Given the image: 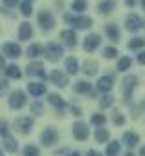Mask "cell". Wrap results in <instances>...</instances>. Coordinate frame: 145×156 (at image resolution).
<instances>
[{"instance_id": "8992f818", "label": "cell", "mask_w": 145, "mask_h": 156, "mask_svg": "<svg viewBox=\"0 0 145 156\" xmlns=\"http://www.w3.org/2000/svg\"><path fill=\"white\" fill-rule=\"evenodd\" d=\"M56 140H58V133H56L53 127H47V129H44V133L40 134V142H42L45 147L53 145Z\"/></svg>"}, {"instance_id": "30bf717a", "label": "cell", "mask_w": 145, "mask_h": 156, "mask_svg": "<svg viewBox=\"0 0 145 156\" xmlns=\"http://www.w3.org/2000/svg\"><path fill=\"white\" fill-rule=\"evenodd\" d=\"M4 55L5 56H9V58H18L20 55H22V47L18 45V44H15V42H7V44H4Z\"/></svg>"}, {"instance_id": "484cf974", "label": "cell", "mask_w": 145, "mask_h": 156, "mask_svg": "<svg viewBox=\"0 0 145 156\" xmlns=\"http://www.w3.org/2000/svg\"><path fill=\"white\" fill-rule=\"evenodd\" d=\"M71 9L74 13H83L87 9V0H72Z\"/></svg>"}, {"instance_id": "2e32d148", "label": "cell", "mask_w": 145, "mask_h": 156, "mask_svg": "<svg viewBox=\"0 0 145 156\" xmlns=\"http://www.w3.org/2000/svg\"><path fill=\"white\" fill-rule=\"evenodd\" d=\"M60 38H62V42H64L65 45L74 47V45H76V40H78V37H76V33H74L72 29H67V31H64V33L60 35Z\"/></svg>"}, {"instance_id": "4fadbf2b", "label": "cell", "mask_w": 145, "mask_h": 156, "mask_svg": "<svg viewBox=\"0 0 145 156\" xmlns=\"http://www.w3.org/2000/svg\"><path fill=\"white\" fill-rule=\"evenodd\" d=\"M49 78H51V82H53V83H56L58 87H65V85L69 83L67 75H65V73H62V71H58V69H56V71H53Z\"/></svg>"}, {"instance_id": "3957f363", "label": "cell", "mask_w": 145, "mask_h": 156, "mask_svg": "<svg viewBox=\"0 0 145 156\" xmlns=\"http://www.w3.org/2000/svg\"><path fill=\"white\" fill-rule=\"evenodd\" d=\"M67 22L76 29H87L93 26V18L89 16H67Z\"/></svg>"}, {"instance_id": "ffe728a7", "label": "cell", "mask_w": 145, "mask_h": 156, "mask_svg": "<svg viewBox=\"0 0 145 156\" xmlns=\"http://www.w3.org/2000/svg\"><path fill=\"white\" fill-rule=\"evenodd\" d=\"M105 33H107V37L112 40V42L120 40V29H118V26H114V24H107V26H105Z\"/></svg>"}, {"instance_id": "7bdbcfd3", "label": "cell", "mask_w": 145, "mask_h": 156, "mask_svg": "<svg viewBox=\"0 0 145 156\" xmlns=\"http://www.w3.org/2000/svg\"><path fill=\"white\" fill-rule=\"evenodd\" d=\"M71 113L74 115V116H80V109H78L76 105H71Z\"/></svg>"}, {"instance_id": "bcb514c9", "label": "cell", "mask_w": 145, "mask_h": 156, "mask_svg": "<svg viewBox=\"0 0 145 156\" xmlns=\"http://www.w3.org/2000/svg\"><path fill=\"white\" fill-rule=\"evenodd\" d=\"M67 156H80V153H78V151H72V153H69Z\"/></svg>"}, {"instance_id": "6da1fadb", "label": "cell", "mask_w": 145, "mask_h": 156, "mask_svg": "<svg viewBox=\"0 0 145 156\" xmlns=\"http://www.w3.org/2000/svg\"><path fill=\"white\" fill-rule=\"evenodd\" d=\"M44 55L49 62H58L64 56V47L56 42H49V44L44 45Z\"/></svg>"}, {"instance_id": "603a6c76", "label": "cell", "mask_w": 145, "mask_h": 156, "mask_svg": "<svg viewBox=\"0 0 145 156\" xmlns=\"http://www.w3.org/2000/svg\"><path fill=\"white\" fill-rule=\"evenodd\" d=\"M4 149H5V151H9V153H15V151L18 149L16 140H15L13 136H4Z\"/></svg>"}, {"instance_id": "8fae6325", "label": "cell", "mask_w": 145, "mask_h": 156, "mask_svg": "<svg viewBox=\"0 0 145 156\" xmlns=\"http://www.w3.org/2000/svg\"><path fill=\"white\" fill-rule=\"evenodd\" d=\"M100 42H102V37L96 35V33H93V35L85 37V40H83V49L91 53V51H94V49L100 45Z\"/></svg>"}, {"instance_id": "5b68a950", "label": "cell", "mask_w": 145, "mask_h": 156, "mask_svg": "<svg viewBox=\"0 0 145 156\" xmlns=\"http://www.w3.org/2000/svg\"><path fill=\"white\" fill-rule=\"evenodd\" d=\"M26 105V94L22 91H13L9 94V107L11 109H20Z\"/></svg>"}, {"instance_id": "1f68e13d", "label": "cell", "mask_w": 145, "mask_h": 156, "mask_svg": "<svg viewBox=\"0 0 145 156\" xmlns=\"http://www.w3.org/2000/svg\"><path fill=\"white\" fill-rule=\"evenodd\" d=\"M94 136H96V142H107L109 140V131L100 127V129H96V134H94Z\"/></svg>"}, {"instance_id": "f35d334b", "label": "cell", "mask_w": 145, "mask_h": 156, "mask_svg": "<svg viewBox=\"0 0 145 156\" xmlns=\"http://www.w3.org/2000/svg\"><path fill=\"white\" fill-rule=\"evenodd\" d=\"M31 109H33V113H35V115H40V113H42V109H44V107H42V104H40V102H35V104H33V107H31Z\"/></svg>"}, {"instance_id": "f6af8a7d", "label": "cell", "mask_w": 145, "mask_h": 156, "mask_svg": "<svg viewBox=\"0 0 145 156\" xmlns=\"http://www.w3.org/2000/svg\"><path fill=\"white\" fill-rule=\"evenodd\" d=\"M125 4H127V5H129V7H133V5H134V4H136V0H125Z\"/></svg>"}, {"instance_id": "7dc6e473", "label": "cell", "mask_w": 145, "mask_h": 156, "mask_svg": "<svg viewBox=\"0 0 145 156\" xmlns=\"http://www.w3.org/2000/svg\"><path fill=\"white\" fill-rule=\"evenodd\" d=\"M140 156H145V145L142 147V149H140Z\"/></svg>"}, {"instance_id": "4316f807", "label": "cell", "mask_w": 145, "mask_h": 156, "mask_svg": "<svg viewBox=\"0 0 145 156\" xmlns=\"http://www.w3.org/2000/svg\"><path fill=\"white\" fill-rule=\"evenodd\" d=\"M120 149H122L120 142H111L107 145V156H118L120 154Z\"/></svg>"}, {"instance_id": "f1b7e54d", "label": "cell", "mask_w": 145, "mask_h": 156, "mask_svg": "<svg viewBox=\"0 0 145 156\" xmlns=\"http://www.w3.org/2000/svg\"><path fill=\"white\" fill-rule=\"evenodd\" d=\"M143 45H145V40L140 38V37H134L133 40H129V44H127L129 49H142Z\"/></svg>"}, {"instance_id": "cb8c5ba5", "label": "cell", "mask_w": 145, "mask_h": 156, "mask_svg": "<svg viewBox=\"0 0 145 156\" xmlns=\"http://www.w3.org/2000/svg\"><path fill=\"white\" fill-rule=\"evenodd\" d=\"M5 76L20 80V78H22V71H20V67H16V66H7V67H5Z\"/></svg>"}, {"instance_id": "b9f144b4", "label": "cell", "mask_w": 145, "mask_h": 156, "mask_svg": "<svg viewBox=\"0 0 145 156\" xmlns=\"http://www.w3.org/2000/svg\"><path fill=\"white\" fill-rule=\"evenodd\" d=\"M138 62H140L142 66H145V51H142V53L138 55Z\"/></svg>"}, {"instance_id": "ba28073f", "label": "cell", "mask_w": 145, "mask_h": 156, "mask_svg": "<svg viewBox=\"0 0 145 156\" xmlns=\"http://www.w3.org/2000/svg\"><path fill=\"white\" fill-rule=\"evenodd\" d=\"M27 75L45 80V66L42 62H31V64H27Z\"/></svg>"}, {"instance_id": "5bb4252c", "label": "cell", "mask_w": 145, "mask_h": 156, "mask_svg": "<svg viewBox=\"0 0 145 156\" xmlns=\"http://www.w3.org/2000/svg\"><path fill=\"white\" fill-rule=\"evenodd\" d=\"M112 85H114V78L112 76H102V78H98V82H96V87L102 93H109L112 89Z\"/></svg>"}, {"instance_id": "ab89813d", "label": "cell", "mask_w": 145, "mask_h": 156, "mask_svg": "<svg viewBox=\"0 0 145 156\" xmlns=\"http://www.w3.org/2000/svg\"><path fill=\"white\" fill-rule=\"evenodd\" d=\"M0 133H2V136H9V133H7V123H5V122L0 125Z\"/></svg>"}, {"instance_id": "f546056e", "label": "cell", "mask_w": 145, "mask_h": 156, "mask_svg": "<svg viewBox=\"0 0 145 156\" xmlns=\"http://www.w3.org/2000/svg\"><path fill=\"white\" fill-rule=\"evenodd\" d=\"M40 53H44V47H42V45H38V44H33V45H29V47H27V56H31V58L38 56Z\"/></svg>"}, {"instance_id": "7402d4cb", "label": "cell", "mask_w": 145, "mask_h": 156, "mask_svg": "<svg viewBox=\"0 0 145 156\" xmlns=\"http://www.w3.org/2000/svg\"><path fill=\"white\" fill-rule=\"evenodd\" d=\"M96 71H98V64H96L94 60H85V64H83V73L89 75V76H93V75H96Z\"/></svg>"}, {"instance_id": "c3c4849f", "label": "cell", "mask_w": 145, "mask_h": 156, "mask_svg": "<svg viewBox=\"0 0 145 156\" xmlns=\"http://www.w3.org/2000/svg\"><path fill=\"white\" fill-rule=\"evenodd\" d=\"M142 7H143V11H145V0H142Z\"/></svg>"}, {"instance_id": "8d00e7d4", "label": "cell", "mask_w": 145, "mask_h": 156, "mask_svg": "<svg viewBox=\"0 0 145 156\" xmlns=\"http://www.w3.org/2000/svg\"><path fill=\"white\" fill-rule=\"evenodd\" d=\"M24 156H40V151L36 149L35 145H27L24 149Z\"/></svg>"}, {"instance_id": "d6a6232c", "label": "cell", "mask_w": 145, "mask_h": 156, "mask_svg": "<svg viewBox=\"0 0 145 156\" xmlns=\"http://www.w3.org/2000/svg\"><path fill=\"white\" fill-rule=\"evenodd\" d=\"M20 13H22L24 16H31V13H33V5H31L29 0H26V2L20 5Z\"/></svg>"}, {"instance_id": "277c9868", "label": "cell", "mask_w": 145, "mask_h": 156, "mask_svg": "<svg viewBox=\"0 0 145 156\" xmlns=\"http://www.w3.org/2000/svg\"><path fill=\"white\" fill-rule=\"evenodd\" d=\"M38 24H40V27L44 31H49L55 26V18H53V15L49 11H40L38 13Z\"/></svg>"}, {"instance_id": "4dcf8cb0", "label": "cell", "mask_w": 145, "mask_h": 156, "mask_svg": "<svg viewBox=\"0 0 145 156\" xmlns=\"http://www.w3.org/2000/svg\"><path fill=\"white\" fill-rule=\"evenodd\" d=\"M131 64H133L131 56H123V58H120V62H118V71H127V69L131 67Z\"/></svg>"}, {"instance_id": "9a60e30c", "label": "cell", "mask_w": 145, "mask_h": 156, "mask_svg": "<svg viewBox=\"0 0 145 156\" xmlns=\"http://www.w3.org/2000/svg\"><path fill=\"white\" fill-rule=\"evenodd\" d=\"M31 37H33V27H31V24H29V22L20 24V27H18V38L20 40H29Z\"/></svg>"}, {"instance_id": "d6986e66", "label": "cell", "mask_w": 145, "mask_h": 156, "mask_svg": "<svg viewBox=\"0 0 145 156\" xmlns=\"http://www.w3.org/2000/svg\"><path fill=\"white\" fill-rule=\"evenodd\" d=\"M65 71H67L69 75H76V73L80 71V66H78V60H76L74 56H69V58L65 60Z\"/></svg>"}, {"instance_id": "d590c367", "label": "cell", "mask_w": 145, "mask_h": 156, "mask_svg": "<svg viewBox=\"0 0 145 156\" xmlns=\"http://www.w3.org/2000/svg\"><path fill=\"white\" fill-rule=\"evenodd\" d=\"M105 122H107V118L104 116V115H94V116L91 118V123H94V125H100V127H102Z\"/></svg>"}, {"instance_id": "e0dca14e", "label": "cell", "mask_w": 145, "mask_h": 156, "mask_svg": "<svg viewBox=\"0 0 145 156\" xmlns=\"http://www.w3.org/2000/svg\"><path fill=\"white\" fill-rule=\"evenodd\" d=\"M122 142H123L127 147H134V145H138L140 138H138V134H136V133H133V131H127V133H123V138H122Z\"/></svg>"}, {"instance_id": "9c48e42d", "label": "cell", "mask_w": 145, "mask_h": 156, "mask_svg": "<svg viewBox=\"0 0 145 156\" xmlns=\"http://www.w3.org/2000/svg\"><path fill=\"white\" fill-rule=\"evenodd\" d=\"M125 27H127V31L136 33L138 29H142V27H143V22L140 20V16H138V15H129V16L125 18Z\"/></svg>"}, {"instance_id": "836d02e7", "label": "cell", "mask_w": 145, "mask_h": 156, "mask_svg": "<svg viewBox=\"0 0 145 156\" xmlns=\"http://www.w3.org/2000/svg\"><path fill=\"white\" fill-rule=\"evenodd\" d=\"M112 100H114V98H112L111 94H104V96H102V100H100V107H102V109L111 107V105H112Z\"/></svg>"}, {"instance_id": "74e56055", "label": "cell", "mask_w": 145, "mask_h": 156, "mask_svg": "<svg viewBox=\"0 0 145 156\" xmlns=\"http://www.w3.org/2000/svg\"><path fill=\"white\" fill-rule=\"evenodd\" d=\"M112 122H114L116 125H123V123H125V118H123V115H122L120 111H114V115H112Z\"/></svg>"}, {"instance_id": "7c38bea8", "label": "cell", "mask_w": 145, "mask_h": 156, "mask_svg": "<svg viewBox=\"0 0 145 156\" xmlns=\"http://www.w3.org/2000/svg\"><path fill=\"white\" fill-rule=\"evenodd\" d=\"M15 127L22 133V134H27V133H31V127H33V120L29 116H22L18 118L16 122H15Z\"/></svg>"}, {"instance_id": "52a82bcc", "label": "cell", "mask_w": 145, "mask_h": 156, "mask_svg": "<svg viewBox=\"0 0 145 156\" xmlns=\"http://www.w3.org/2000/svg\"><path fill=\"white\" fill-rule=\"evenodd\" d=\"M72 136L76 140H87L89 138V129H87V123L83 122H76L72 125Z\"/></svg>"}, {"instance_id": "7a4b0ae2", "label": "cell", "mask_w": 145, "mask_h": 156, "mask_svg": "<svg viewBox=\"0 0 145 156\" xmlns=\"http://www.w3.org/2000/svg\"><path fill=\"white\" fill-rule=\"evenodd\" d=\"M138 83V78L136 75H125L123 76V96H125V102L129 104L131 102V96H133V91Z\"/></svg>"}, {"instance_id": "ee69618b", "label": "cell", "mask_w": 145, "mask_h": 156, "mask_svg": "<svg viewBox=\"0 0 145 156\" xmlns=\"http://www.w3.org/2000/svg\"><path fill=\"white\" fill-rule=\"evenodd\" d=\"M87 156H102L98 151H87Z\"/></svg>"}, {"instance_id": "83f0119b", "label": "cell", "mask_w": 145, "mask_h": 156, "mask_svg": "<svg viewBox=\"0 0 145 156\" xmlns=\"http://www.w3.org/2000/svg\"><path fill=\"white\" fill-rule=\"evenodd\" d=\"M89 89H91V83H89V82L78 80V82L74 83V91H76V93H89Z\"/></svg>"}, {"instance_id": "44dd1931", "label": "cell", "mask_w": 145, "mask_h": 156, "mask_svg": "<svg viewBox=\"0 0 145 156\" xmlns=\"http://www.w3.org/2000/svg\"><path fill=\"white\" fill-rule=\"evenodd\" d=\"M27 91H29V94H33V96H42V94L45 93V85H44V83H29V85H27Z\"/></svg>"}, {"instance_id": "60d3db41", "label": "cell", "mask_w": 145, "mask_h": 156, "mask_svg": "<svg viewBox=\"0 0 145 156\" xmlns=\"http://www.w3.org/2000/svg\"><path fill=\"white\" fill-rule=\"evenodd\" d=\"M18 4V0H4V5L5 7H15Z\"/></svg>"}, {"instance_id": "681fc988", "label": "cell", "mask_w": 145, "mask_h": 156, "mask_svg": "<svg viewBox=\"0 0 145 156\" xmlns=\"http://www.w3.org/2000/svg\"><path fill=\"white\" fill-rule=\"evenodd\" d=\"M125 156H134L133 153H125Z\"/></svg>"}, {"instance_id": "e575fe53", "label": "cell", "mask_w": 145, "mask_h": 156, "mask_svg": "<svg viewBox=\"0 0 145 156\" xmlns=\"http://www.w3.org/2000/svg\"><path fill=\"white\" fill-rule=\"evenodd\" d=\"M104 56L105 58H116L118 56V49L116 47H105L104 49Z\"/></svg>"}, {"instance_id": "d4e9b609", "label": "cell", "mask_w": 145, "mask_h": 156, "mask_svg": "<svg viewBox=\"0 0 145 156\" xmlns=\"http://www.w3.org/2000/svg\"><path fill=\"white\" fill-rule=\"evenodd\" d=\"M49 102H51L55 107H58V109H64V107H65V100H64L62 96L55 94V93H51V94H49Z\"/></svg>"}, {"instance_id": "f907efd6", "label": "cell", "mask_w": 145, "mask_h": 156, "mask_svg": "<svg viewBox=\"0 0 145 156\" xmlns=\"http://www.w3.org/2000/svg\"><path fill=\"white\" fill-rule=\"evenodd\" d=\"M143 27H145V24H143Z\"/></svg>"}, {"instance_id": "816d5d0a", "label": "cell", "mask_w": 145, "mask_h": 156, "mask_svg": "<svg viewBox=\"0 0 145 156\" xmlns=\"http://www.w3.org/2000/svg\"><path fill=\"white\" fill-rule=\"evenodd\" d=\"M29 2H31V0H29Z\"/></svg>"}, {"instance_id": "ac0fdd59", "label": "cell", "mask_w": 145, "mask_h": 156, "mask_svg": "<svg viewBox=\"0 0 145 156\" xmlns=\"http://www.w3.org/2000/svg\"><path fill=\"white\" fill-rule=\"evenodd\" d=\"M114 7H116V0H102V2L98 4V11H100L102 15L111 13Z\"/></svg>"}]
</instances>
